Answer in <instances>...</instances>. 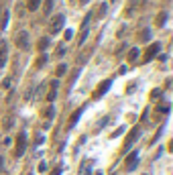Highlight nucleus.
<instances>
[{"instance_id": "4468645a", "label": "nucleus", "mask_w": 173, "mask_h": 175, "mask_svg": "<svg viewBox=\"0 0 173 175\" xmlns=\"http://www.w3.org/2000/svg\"><path fill=\"white\" fill-rule=\"evenodd\" d=\"M51 8H53V0H45V4H43V12L49 14V12H51Z\"/></svg>"}, {"instance_id": "f3484780", "label": "nucleus", "mask_w": 173, "mask_h": 175, "mask_svg": "<svg viewBox=\"0 0 173 175\" xmlns=\"http://www.w3.org/2000/svg\"><path fill=\"white\" fill-rule=\"evenodd\" d=\"M88 39V27L81 31V35H80V41H78V45H84V41Z\"/></svg>"}, {"instance_id": "9b49d317", "label": "nucleus", "mask_w": 173, "mask_h": 175, "mask_svg": "<svg viewBox=\"0 0 173 175\" xmlns=\"http://www.w3.org/2000/svg\"><path fill=\"white\" fill-rule=\"evenodd\" d=\"M139 53H140V51L137 47L130 49V51H128V61H137V59H139Z\"/></svg>"}, {"instance_id": "bb28decb", "label": "nucleus", "mask_w": 173, "mask_h": 175, "mask_svg": "<svg viewBox=\"0 0 173 175\" xmlns=\"http://www.w3.org/2000/svg\"><path fill=\"white\" fill-rule=\"evenodd\" d=\"M73 37V31H65V39H71Z\"/></svg>"}, {"instance_id": "5701e85b", "label": "nucleus", "mask_w": 173, "mask_h": 175, "mask_svg": "<svg viewBox=\"0 0 173 175\" xmlns=\"http://www.w3.org/2000/svg\"><path fill=\"white\" fill-rule=\"evenodd\" d=\"M106 8H108V4H106V2H104V4H102V6H100V12H98V14H100V16H104V12H106Z\"/></svg>"}, {"instance_id": "1a4fd4ad", "label": "nucleus", "mask_w": 173, "mask_h": 175, "mask_svg": "<svg viewBox=\"0 0 173 175\" xmlns=\"http://www.w3.org/2000/svg\"><path fill=\"white\" fill-rule=\"evenodd\" d=\"M39 6H41V0H27V8L31 10V12H35Z\"/></svg>"}, {"instance_id": "7ed1b4c3", "label": "nucleus", "mask_w": 173, "mask_h": 175, "mask_svg": "<svg viewBox=\"0 0 173 175\" xmlns=\"http://www.w3.org/2000/svg\"><path fill=\"white\" fill-rule=\"evenodd\" d=\"M14 43H16V47H19V49L25 51V49L29 47V33H27V31H20V33L16 35V41H14Z\"/></svg>"}, {"instance_id": "393cba45", "label": "nucleus", "mask_w": 173, "mask_h": 175, "mask_svg": "<svg viewBox=\"0 0 173 175\" xmlns=\"http://www.w3.org/2000/svg\"><path fill=\"white\" fill-rule=\"evenodd\" d=\"M49 175H61V167H55V169H53V171H51Z\"/></svg>"}, {"instance_id": "39448f33", "label": "nucleus", "mask_w": 173, "mask_h": 175, "mask_svg": "<svg viewBox=\"0 0 173 175\" xmlns=\"http://www.w3.org/2000/svg\"><path fill=\"white\" fill-rule=\"evenodd\" d=\"M110 84H112L110 80H104V81H102L100 86H98V90L94 92V98H102V96H104V94L108 92V88H110Z\"/></svg>"}, {"instance_id": "0eeeda50", "label": "nucleus", "mask_w": 173, "mask_h": 175, "mask_svg": "<svg viewBox=\"0 0 173 175\" xmlns=\"http://www.w3.org/2000/svg\"><path fill=\"white\" fill-rule=\"evenodd\" d=\"M137 159H139V151H133V153L126 157V163H128V169H130V171L137 167Z\"/></svg>"}, {"instance_id": "a211bd4d", "label": "nucleus", "mask_w": 173, "mask_h": 175, "mask_svg": "<svg viewBox=\"0 0 173 175\" xmlns=\"http://www.w3.org/2000/svg\"><path fill=\"white\" fill-rule=\"evenodd\" d=\"M53 114H55L53 106H49V108H47V110H45V118H47V120H51V118H53Z\"/></svg>"}, {"instance_id": "423d86ee", "label": "nucleus", "mask_w": 173, "mask_h": 175, "mask_svg": "<svg viewBox=\"0 0 173 175\" xmlns=\"http://www.w3.org/2000/svg\"><path fill=\"white\" fill-rule=\"evenodd\" d=\"M139 132H140V128L137 126V128H133L130 132H128V136H126V141H124V149H128L130 145H133L134 141H137V136H139Z\"/></svg>"}, {"instance_id": "6ab92c4d", "label": "nucleus", "mask_w": 173, "mask_h": 175, "mask_svg": "<svg viewBox=\"0 0 173 175\" xmlns=\"http://www.w3.org/2000/svg\"><path fill=\"white\" fill-rule=\"evenodd\" d=\"M149 39H151V31H149V29H145V31L140 33V41H149Z\"/></svg>"}, {"instance_id": "cd10ccee", "label": "nucleus", "mask_w": 173, "mask_h": 175, "mask_svg": "<svg viewBox=\"0 0 173 175\" xmlns=\"http://www.w3.org/2000/svg\"><path fill=\"white\" fill-rule=\"evenodd\" d=\"M4 167V159H2V157H0V169Z\"/></svg>"}, {"instance_id": "b1692460", "label": "nucleus", "mask_w": 173, "mask_h": 175, "mask_svg": "<svg viewBox=\"0 0 173 175\" xmlns=\"http://www.w3.org/2000/svg\"><path fill=\"white\" fill-rule=\"evenodd\" d=\"M161 96V90H153V92H151V98H159Z\"/></svg>"}, {"instance_id": "aec40b11", "label": "nucleus", "mask_w": 173, "mask_h": 175, "mask_svg": "<svg viewBox=\"0 0 173 175\" xmlns=\"http://www.w3.org/2000/svg\"><path fill=\"white\" fill-rule=\"evenodd\" d=\"M47 63V55H41L39 59H37V67H41V65H45Z\"/></svg>"}, {"instance_id": "c85d7f7f", "label": "nucleus", "mask_w": 173, "mask_h": 175, "mask_svg": "<svg viewBox=\"0 0 173 175\" xmlns=\"http://www.w3.org/2000/svg\"><path fill=\"white\" fill-rule=\"evenodd\" d=\"M81 2H84V4H86V2H88V0H81Z\"/></svg>"}, {"instance_id": "ddd939ff", "label": "nucleus", "mask_w": 173, "mask_h": 175, "mask_svg": "<svg viewBox=\"0 0 173 175\" xmlns=\"http://www.w3.org/2000/svg\"><path fill=\"white\" fill-rule=\"evenodd\" d=\"M37 47H39L41 51H45V49L49 47V39H47V37H43V39H41L39 43H37Z\"/></svg>"}, {"instance_id": "a878e982", "label": "nucleus", "mask_w": 173, "mask_h": 175, "mask_svg": "<svg viewBox=\"0 0 173 175\" xmlns=\"http://www.w3.org/2000/svg\"><path fill=\"white\" fill-rule=\"evenodd\" d=\"M63 53H65V49H63V47H59V49H57V57H61Z\"/></svg>"}, {"instance_id": "412c9836", "label": "nucleus", "mask_w": 173, "mask_h": 175, "mask_svg": "<svg viewBox=\"0 0 173 175\" xmlns=\"http://www.w3.org/2000/svg\"><path fill=\"white\" fill-rule=\"evenodd\" d=\"M122 132H124V126L116 128V130H114V132H112V139H116V136H120V135H122Z\"/></svg>"}, {"instance_id": "f03ea898", "label": "nucleus", "mask_w": 173, "mask_h": 175, "mask_svg": "<svg viewBox=\"0 0 173 175\" xmlns=\"http://www.w3.org/2000/svg\"><path fill=\"white\" fill-rule=\"evenodd\" d=\"M63 25H65V16L63 14H57V16H53V20H51V27H49V31L53 35H57L63 29Z\"/></svg>"}, {"instance_id": "2eb2a0df", "label": "nucleus", "mask_w": 173, "mask_h": 175, "mask_svg": "<svg viewBox=\"0 0 173 175\" xmlns=\"http://www.w3.org/2000/svg\"><path fill=\"white\" fill-rule=\"evenodd\" d=\"M8 16H10V12H8V10H4V12H2V22H0V29H6Z\"/></svg>"}, {"instance_id": "9d476101", "label": "nucleus", "mask_w": 173, "mask_h": 175, "mask_svg": "<svg viewBox=\"0 0 173 175\" xmlns=\"http://www.w3.org/2000/svg\"><path fill=\"white\" fill-rule=\"evenodd\" d=\"M80 116H81V108H80V110H75V112H73V114H71V118H69V124H67V126L71 128L73 124H75V122L80 120Z\"/></svg>"}, {"instance_id": "f257e3e1", "label": "nucleus", "mask_w": 173, "mask_h": 175, "mask_svg": "<svg viewBox=\"0 0 173 175\" xmlns=\"http://www.w3.org/2000/svg\"><path fill=\"white\" fill-rule=\"evenodd\" d=\"M25 149H27V135L20 132V135L16 136V149H14V155L22 157V155H25Z\"/></svg>"}, {"instance_id": "6e6552de", "label": "nucleus", "mask_w": 173, "mask_h": 175, "mask_svg": "<svg viewBox=\"0 0 173 175\" xmlns=\"http://www.w3.org/2000/svg\"><path fill=\"white\" fill-rule=\"evenodd\" d=\"M57 86H59V81H51V90H49V94H47V100L53 102L55 96H57Z\"/></svg>"}, {"instance_id": "f8f14e48", "label": "nucleus", "mask_w": 173, "mask_h": 175, "mask_svg": "<svg viewBox=\"0 0 173 175\" xmlns=\"http://www.w3.org/2000/svg\"><path fill=\"white\" fill-rule=\"evenodd\" d=\"M65 71H67V65H65V63H59V65H57V69H55V74H57V77H61V75H65Z\"/></svg>"}, {"instance_id": "dca6fc26", "label": "nucleus", "mask_w": 173, "mask_h": 175, "mask_svg": "<svg viewBox=\"0 0 173 175\" xmlns=\"http://www.w3.org/2000/svg\"><path fill=\"white\" fill-rule=\"evenodd\" d=\"M165 20H167V12H161L159 16H157V27H163Z\"/></svg>"}, {"instance_id": "20e7f679", "label": "nucleus", "mask_w": 173, "mask_h": 175, "mask_svg": "<svg viewBox=\"0 0 173 175\" xmlns=\"http://www.w3.org/2000/svg\"><path fill=\"white\" fill-rule=\"evenodd\" d=\"M161 51V45L159 43H153V45H149V49H147V53H145V61H151L155 57V55Z\"/></svg>"}, {"instance_id": "4be33fe9", "label": "nucleus", "mask_w": 173, "mask_h": 175, "mask_svg": "<svg viewBox=\"0 0 173 175\" xmlns=\"http://www.w3.org/2000/svg\"><path fill=\"white\" fill-rule=\"evenodd\" d=\"M47 167H49V165H47L45 161H41V163H39V171H41V173H43V171H47Z\"/></svg>"}]
</instances>
